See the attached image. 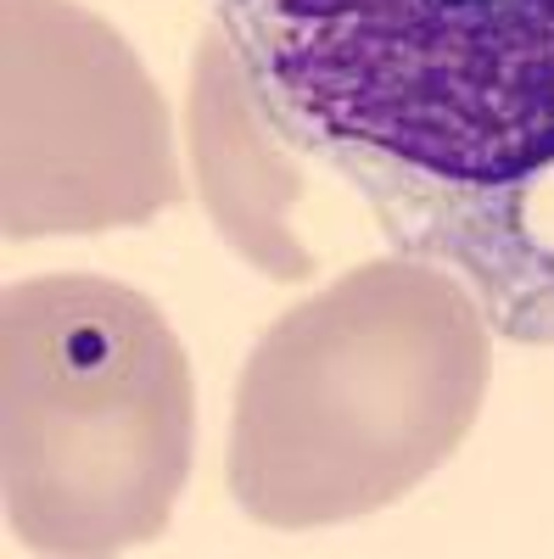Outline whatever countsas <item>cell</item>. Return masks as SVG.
<instances>
[{
	"instance_id": "cell-3",
	"label": "cell",
	"mask_w": 554,
	"mask_h": 559,
	"mask_svg": "<svg viewBox=\"0 0 554 559\" xmlns=\"http://www.w3.org/2000/svg\"><path fill=\"white\" fill-rule=\"evenodd\" d=\"M191 453V358L152 297L102 274L0 297V492L28 554L102 559L163 537Z\"/></svg>"
},
{
	"instance_id": "cell-4",
	"label": "cell",
	"mask_w": 554,
	"mask_h": 559,
	"mask_svg": "<svg viewBox=\"0 0 554 559\" xmlns=\"http://www.w3.org/2000/svg\"><path fill=\"white\" fill-rule=\"evenodd\" d=\"M0 102L7 241L102 236L185 202L157 84L79 0H0Z\"/></svg>"
},
{
	"instance_id": "cell-5",
	"label": "cell",
	"mask_w": 554,
	"mask_h": 559,
	"mask_svg": "<svg viewBox=\"0 0 554 559\" xmlns=\"http://www.w3.org/2000/svg\"><path fill=\"white\" fill-rule=\"evenodd\" d=\"M185 146H191L197 197L229 252L274 286H297L319 269L297 241V202L308 197L297 152H286L263 123L219 17L197 34L191 90H185Z\"/></svg>"
},
{
	"instance_id": "cell-1",
	"label": "cell",
	"mask_w": 554,
	"mask_h": 559,
	"mask_svg": "<svg viewBox=\"0 0 554 559\" xmlns=\"http://www.w3.org/2000/svg\"><path fill=\"white\" fill-rule=\"evenodd\" d=\"M286 152L554 347V0H213Z\"/></svg>"
},
{
	"instance_id": "cell-2",
	"label": "cell",
	"mask_w": 554,
	"mask_h": 559,
	"mask_svg": "<svg viewBox=\"0 0 554 559\" xmlns=\"http://www.w3.org/2000/svg\"><path fill=\"white\" fill-rule=\"evenodd\" d=\"M493 331L437 263H358L258 336L229 408L224 481L274 532L358 521L465 448Z\"/></svg>"
}]
</instances>
